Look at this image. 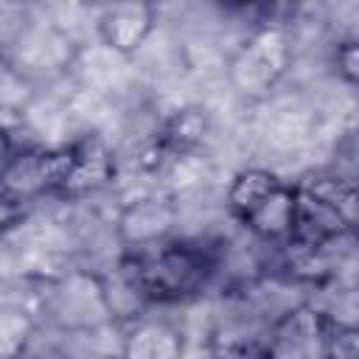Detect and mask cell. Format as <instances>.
Masks as SVG:
<instances>
[{
	"label": "cell",
	"instance_id": "cell-1",
	"mask_svg": "<svg viewBox=\"0 0 359 359\" xmlns=\"http://www.w3.org/2000/svg\"><path fill=\"white\" fill-rule=\"evenodd\" d=\"M132 269H121V275L140 292L143 300L180 303L205 289L213 261L196 241L165 238L154 247L137 250L129 258Z\"/></svg>",
	"mask_w": 359,
	"mask_h": 359
},
{
	"label": "cell",
	"instance_id": "cell-2",
	"mask_svg": "<svg viewBox=\"0 0 359 359\" xmlns=\"http://www.w3.org/2000/svg\"><path fill=\"white\" fill-rule=\"evenodd\" d=\"M289 62H292V45L283 28L261 25L230 56L227 81L238 95L261 101L283 79V73L289 70Z\"/></svg>",
	"mask_w": 359,
	"mask_h": 359
},
{
	"label": "cell",
	"instance_id": "cell-3",
	"mask_svg": "<svg viewBox=\"0 0 359 359\" xmlns=\"http://www.w3.org/2000/svg\"><path fill=\"white\" fill-rule=\"evenodd\" d=\"M45 311L59 328L73 334L101 331L115 320L107 297V283L87 269H73L53 278L48 283Z\"/></svg>",
	"mask_w": 359,
	"mask_h": 359
},
{
	"label": "cell",
	"instance_id": "cell-4",
	"mask_svg": "<svg viewBox=\"0 0 359 359\" xmlns=\"http://www.w3.org/2000/svg\"><path fill=\"white\" fill-rule=\"evenodd\" d=\"M67 171V146H25L14 149L0 168V191L28 202L42 194H56Z\"/></svg>",
	"mask_w": 359,
	"mask_h": 359
},
{
	"label": "cell",
	"instance_id": "cell-5",
	"mask_svg": "<svg viewBox=\"0 0 359 359\" xmlns=\"http://www.w3.org/2000/svg\"><path fill=\"white\" fill-rule=\"evenodd\" d=\"M328 325L331 320L317 306H292L269 325L264 359H323Z\"/></svg>",
	"mask_w": 359,
	"mask_h": 359
},
{
	"label": "cell",
	"instance_id": "cell-6",
	"mask_svg": "<svg viewBox=\"0 0 359 359\" xmlns=\"http://www.w3.org/2000/svg\"><path fill=\"white\" fill-rule=\"evenodd\" d=\"M177 224H180V202L174 194H143L121 208L118 238L129 250H146L171 238Z\"/></svg>",
	"mask_w": 359,
	"mask_h": 359
},
{
	"label": "cell",
	"instance_id": "cell-7",
	"mask_svg": "<svg viewBox=\"0 0 359 359\" xmlns=\"http://www.w3.org/2000/svg\"><path fill=\"white\" fill-rule=\"evenodd\" d=\"M76 50L79 45L70 42L53 22H36V25L20 28L8 59L34 81L39 73L53 76V73L70 70Z\"/></svg>",
	"mask_w": 359,
	"mask_h": 359
},
{
	"label": "cell",
	"instance_id": "cell-8",
	"mask_svg": "<svg viewBox=\"0 0 359 359\" xmlns=\"http://www.w3.org/2000/svg\"><path fill=\"white\" fill-rule=\"evenodd\" d=\"M67 146V171L59 185V196H84L104 188L115 177V154L101 132H84Z\"/></svg>",
	"mask_w": 359,
	"mask_h": 359
},
{
	"label": "cell",
	"instance_id": "cell-9",
	"mask_svg": "<svg viewBox=\"0 0 359 359\" xmlns=\"http://www.w3.org/2000/svg\"><path fill=\"white\" fill-rule=\"evenodd\" d=\"M157 28V11L149 3H112L95 14V39L109 50L135 59Z\"/></svg>",
	"mask_w": 359,
	"mask_h": 359
},
{
	"label": "cell",
	"instance_id": "cell-10",
	"mask_svg": "<svg viewBox=\"0 0 359 359\" xmlns=\"http://www.w3.org/2000/svg\"><path fill=\"white\" fill-rule=\"evenodd\" d=\"M353 233V227L339 216V210L323 196L303 185H294V227L286 244L294 247H323L334 238Z\"/></svg>",
	"mask_w": 359,
	"mask_h": 359
},
{
	"label": "cell",
	"instance_id": "cell-11",
	"mask_svg": "<svg viewBox=\"0 0 359 359\" xmlns=\"http://www.w3.org/2000/svg\"><path fill=\"white\" fill-rule=\"evenodd\" d=\"M70 70L76 73L84 93L93 95H112L115 90H123V84L132 76V59L109 50L98 39L93 45H79Z\"/></svg>",
	"mask_w": 359,
	"mask_h": 359
},
{
	"label": "cell",
	"instance_id": "cell-12",
	"mask_svg": "<svg viewBox=\"0 0 359 359\" xmlns=\"http://www.w3.org/2000/svg\"><path fill=\"white\" fill-rule=\"evenodd\" d=\"M185 337L165 320H135L123 337L118 356L121 359H182Z\"/></svg>",
	"mask_w": 359,
	"mask_h": 359
},
{
	"label": "cell",
	"instance_id": "cell-13",
	"mask_svg": "<svg viewBox=\"0 0 359 359\" xmlns=\"http://www.w3.org/2000/svg\"><path fill=\"white\" fill-rule=\"evenodd\" d=\"M241 224L261 241H289L294 227V185L280 182L241 219Z\"/></svg>",
	"mask_w": 359,
	"mask_h": 359
},
{
	"label": "cell",
	"instance_id": "cell-14",
	"mask_svg": "<svg viewBox=\"0 0 359 359\" xmlns=\"http://www.w3.org/2000/svg\"><path fill=\"white\" fill-rule=\"evenodd\" d=\"M283 180L272 171V168H264V165H247L241 168L238 174H233L230 185H227V194H224V202H227V210L241 222L266 194H272Z\"/></svg>",
	"mask_w": 359,
	"mask_h": 359
},
{
	"label": "cell",
	"instance_id": "cell-15",
	"mask_svg": "<svg viewBox=\"0 0 359 359\" xmlns=\"http://www.w3.org/2000/svg\"><path fill=\"white\" fill-rule=\"evenodd\" d=\"M36 320L25 306L0 303V359H22L34 342Z\"/></svg>",
	"mask_w": 359,
	"mask_h": 359
},
{
	"label": "cell",
	"instance_id": "cell-16",
	"mask_svg": "<svg viewBox=\"0 0 359 359\" xmlns=\"http://www.w3.org/2000/svg\"><path fill=\"white\" fill-rule=\"evenodd\" d=\"M34 98H36L34 81L8 56H0V112L22 115Z\"/></svg>",
	"mask_w": 359,
	"mask_h": 359
},
{
	"label": "cell",
	"instance_id": "cell-17",
	"mask_svg": "<svg viewBox=\"0 0 359 359\" xmlns=\"http://www.w3.org/2000/svg\"><path fill=\"white\" fill-rule=\"evenodd\" d=\"M323 359H359V331L356 325H328L323 342Z\"/></svg>",
	"mask_w": 359,
	"mask_h": 359
},
{
	"label": "cell",
	"instance_id": "cell-18",
	"mask_svg": "<svg viewBox=\"0 0 359 359\" xmlns=\"http://www.w3.org/2000/svg\"><path fill=\"white\" fill-rule=\"evenodd\" d=\"M334 65H337V76L348 87H353L359 79V42L356 39H337Z\"/></svg>",
	"mask_w": 359,
	"mask_h": 359
},
{
	"label": "cell",
	"instance_id": "cell-19",
	"mask_svg": "<svg viewBox=\"0 0 359 359\" xmlns=\"http://www.w3.org/2000/svg\"><path fill=\"white\" fill-rule=\"evenodd\" d=\"M22 219H25V202L0 191V233L11 230V227H20Z\"/></svg>",
	"mask_w": 359,
	"mask_h": 359
},
{
	"label": "cell",
	"instance_id": "cell-20",
	"mask_svg": "<svg viewBox=\"0 0 359 359\" xmlns=\"http://www.w3.org/2000/svg\"><path fill=\"white\" fill-rule=\"evenodd\" d=\"M11 151H14V140H11V132H8L6 126H0V168H3V163L11 157Z\"/></svg>",
	"mask_w": 359,
	"mask_h": 359
},
{
	"label": "cell",
	"instance_id": "cell-21",
	"mask_svg": "<svg viewBox=\"0 0 359 359\" xmlns=\"http://www.w3.org/2000/svg\"><path fill=\"white\" fill-rule=\"evenodd\" d=\"M76 359H121V356H118V353H112V351H90V353L76 356Z\"/></svg>",
	"mask_w": 359,
	"mask_h": 359
}]
</instances>
